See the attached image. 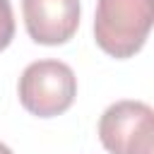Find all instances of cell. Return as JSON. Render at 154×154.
I'll use <instances>...</instances> for the list:
<instances>
[{"label": "cell", "instance_id": "277c9868", "mask_svg": "<svg viewBox=\"0 0 154 154\" xmlns=\"http://www.w3.org/2000/svg\"><path fill=\"white\" fill-rule=\"evenodd\" d=\"M149 113V106L142 101H116L111 103L99 120V140L111 154H128L130 140L140 120Z\"/></svg>", "mask_w": 154, "mask_h": 154}, {"label": "cell", "instance_id": "7a4b0ae2", "mask_svg": "<svg viewBox=\"0 0 154 154\" xmlns=\"http://www.w3.org/2000/svg\"><path fill=\"white\" fill-rule=\"evenodd\" d=\"M77 96V77L60 60H36L19 77V101L38 118L65 113Z\"/></svg>", "mask_w": 154, "mask_h": 154}, {"label": "cell", "instance_id": "6da1fadb", "mask_svg": "<svg viewBox=\"0 0 154 154\" xmlns=\"http://www.w3.org/2000/svg\"><path fill=\"white\" fill-rule=\"evenodd\" d=\"M154 26V0H99L94 14L96 46L111 58H132Z\"/></svg>", "mask_w": 154, "mask_h": 154}, {"label": "cell", "instance_id": "5b68a950", "mask_svg": "<svg viewBox=\"0 0 154 154\" xmlns=\"http://www.w3.org/2000/svg\"><path fill=\"white\" fill-rule=\"evenodd\" d=\"M128 154H154V111L152 108L140 120V125L130 140Z\"/></svg>", "mask_w": 154, "mask_h": 154}, {"label": "cell", "instance_id": "8992f818", "mask_svg": "<svg viewBox=\"0 0 154 154\" xmlns=\"http://www.w3.org/2000/svg\"><path fill=\"white\" fill-rule=\"evenodd\" d=\"M14 38V14L10 0H0V51H5Z\"/></svg>", "mask_w": 154, "mask_h": 154}, {"label": "cell", "instance_id": "52a82bcc", "mask_svg": "<svg viewBox=\"0 0 154 154\" xmlns=\"http://www.w3.org/2000/svg\"><path fill=\"white\" fill-rule=\"evenodd\" d=\"M0 154H12V149H10L7 144H2V142H0Z\"/></svg>", "mask_w": 154, "mask_h": 154}, {"label": "cell", "instance_id": "3957f363", "mask_svg": "<svg viewBox=\"0 0 154 154\" xmlns=\"http://www.w3.org/2000/svg\"><path fill=\"white\" fill-rule=\"evenodd\" d=\"M26 34L41 46L67 43L79 26V0H22Z\"/></svg>", "mask_w": 154, "mask_h": 154}]
</instances>
